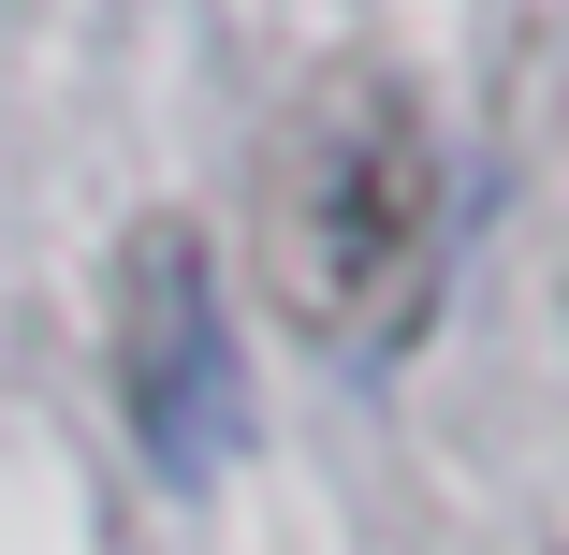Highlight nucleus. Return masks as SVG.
I'll use <instances>...</instances> for the list:
<instances>
[{
	"label": "nucleus",
	"mask_w": 569,
	"mask_h": 555,
	"mask_svg": "<svg viewBox=\"0 0 569 555\" xmlns=\"http://www.w3.org/2000/svg\"><path fill=\"white\" fill-rule=\"evenodd\" d=\"M249 235H263V278H278V307H292L307 351L395 366L423 321H438V249H452L438 118H423L380 59L307 73L278 102V132H263Z\"/></svg>",
	"instance_id": "nucleus-1"
},
{
	"label": "nucleus",
	"mask_w": 569,
	"mask_h": 555,
	"mask_svg": "<svg viewBox=\"0 0 569 555\" xmlns=\"http://www.w3.org/2000/svg\"><path fill=\"white\" fill-rule=\"evenodd\" d=\"M118 409L161 483H219L249 454V351H234L219 264L176 205L118 235Z\"/></svg>",
	"instance_id": "nucleus-2"
}]
</instances>
